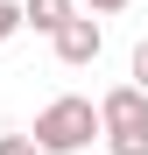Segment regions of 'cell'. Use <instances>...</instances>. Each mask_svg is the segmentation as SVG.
<instances>
[{
	"label": "cell",
	"instance_id": "cell-6",
	"mask_svg": "<svg viewBox=\"0 0 148 155\" xmlns=\"http://www.w3.org/2000/svg\"><path fill=\"white\" fill-rule=\"evenodd\" d=\"M127 85L148 92V42H134V64H127Z\"/></svg>",
	"mask_w": 148,
	"mask_h": 155
},
{
	"label": "cell",
	"instance_id": "cell-2",
	"mask_svg": "<svg viewBox=\"0 0 148 155\" xmlns=\"http://www.w3.org/2000/svg\"><path fill=\"white\" fill-rule=\"evenodd\" d=\"M99 120H106V148L113 155H148V92L113 85L99 99Z\"/></svg>",
	"mask_w": 148,
	"mask_h": 155
},
{
	"label": "cell",
	"instance_id": "cell-5",
	"mask_svg": "<svg viewBox=\"0 0 148 155\" xmlns=\"http://www.w3.org/2000/svg\"><path fill=\"white\" fill-rule=\"evenodd\" d=\"M21 28H28V21H21V0H0V49H7Z\"/></svg>",
	"mask_w": 148,
	"mask_h": 155
},
{
	"label": "cell",
	"instance_id": "cell-8",
	"mask_svg": "<svg viewBox=\"0 0 148 155\" xmlns=\"http://www.w3.org/2000/svg\"><path fill=\"white\" fill-rule=\"evenodd\" d=\"M78 7H92V14H120L127 0H78Z\"/></svg>",
	"mask_w": 148,
	"mask_h": 155
},
{
	"label": "cell",
	"instance_id": "cell-7",
	"mask_svg": "<svg viewBox=\"0 0 148 155\" xmlns=\"http://www.w3.org/2000/svg\"><path fill=\"white\" fill-rule=\"evenodd\" d=\"M0 155H42V148H35L28 134H0Z\"/></svg>",
	"mask_w": 148,
	"mask_h": 155
},
{
	"label": "cell",
	"instance_id": "cell-3",
	"mask_svg": "<svg viewBox=\"0 0 148 155\" xmlns=\"http://www.w3.org/2000/svg\"><path fill=\"white\" fill-rule=\"evenodd\" d=\"M99 49H106V28H99L92 14H78V21H71V28L57 35V64L85 71V64H99Z\"/></svg>",
	"mask_w": 148,
	"mask_h": 155
},
{
	"label": "cell",
	"instance_id": "cell-1",
	"mask_svg": "<svg viewBox=\"0 0 148 155\" xmlns=\"http://www.w3.org/2000/svg\"><path fill=\"white\" fill-rule=\"evenodd\" d=\"M42 155H85L92 141H106V120H99L92 99L78 92H64V99H49V106L35 113V134H28Z\"/></svg>",
	"mask_w": 148,
	"mask_h": 155
},
{
	"label": "cell",
	"instance_id": "cell-4",
	"mask_svg": "<svg viewBox=\"0 0 148 155\" xmlns=\"http://www.w3.org/2000/svg\"><path fill=\"white\" fill-rule=\"evenodd\" d=\"M78 14H85L78 0H21V21H28L35 35H49V42H57V35H64Z\"/></svg>",
	"mask_w": 148,
	"mask_h": 155
}]
</instances>
